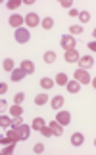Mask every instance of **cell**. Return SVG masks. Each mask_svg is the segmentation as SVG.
Segmentation results:
<instances>
[{"instance_id": "obj_3", "label": "cell", "mask_w": 96, "mask_h": 155, "mask_svg": "<svg viewBox=\"0 0 96 155\" xmlns=\"http://www.w3.org/2000/svg\"><path fill=\"white\" fill-rule=\"evenodd\" d=\"M56 121L62 124V127H67V124L71 123V115H69V111L60 109V111H58V115H56Z\"/></svg>"}, {"instance_id": "obj_34", "label": "cell", "mask_w": 96, "mask_h": 155, "mask_svg": "<svg viewBox=\"0 0 96 155\" xmlns=\"http://www.w3.org/2000/svg\"><path fill=\"white\" fill-rule=\"evenodd\" d=\"M33 151H35V153H43V151H44V144H35Z\"/></svg>"}, {"instance_id": "obj_40", "label": "cell", "mask_w": 96, "mask_h": 155, "mask_svg": "<svg viewBox=\"0 0 96 155\" xmlns=\"http://www.w3.org/2000/svg\"><path fill=\"white\" fill-rule=\"evenodd\" d=\"M92 35H94V38H96V27H94V31H92Z\"/></svg>"}, {"instance_id": "obj_19", "label": "cell", "mask_w": 96, "mask_h": 155, "mask_svg": "<svg viewBox=\"0 0 96 155\" xmlns=\"http://www.w3.org/2000/svg\"><path fill=\"white\" fill-rule=\"evenodd\" d=\"M10 113H12L14 117H21V115H23V107H21L19 104H14V105L10 107Z\"/></svg>"}, {"instance_id": "obj_8", "label": "cell", "mask_w": 96, "mask_h": 155, "mask_svg": "<svg viewBox=\"0 0 96 155\" xmlns=\"http://www.w3.org/2000/svg\"><path fill=\"white\" fill-rule=\"evenodd\" d=\"M79 63H81V69H91L94 65V59H92V56H81Z\"/></svg>"}, {"instance_id": "obj_15", "label": "cell", "mask_w": 96, "mask_h": 155, "mask_svg": "<svg viewBox=\"0 0 96 155\" xmlns=\"http://www.w3.org/2000/svg\"><path fill=\"white\" fill-rule=\"evenodd\" d=\"M17 130H19V134H21V142H23V140H27V138H29V132H31V127L23 123V124H21V127L17 128Z\"/></svg>"}, {"instance_id": "obj_10", "label": "cell", "mask_w": 96, "mask_h": 155, "mask_svg": "<svg viewBox=\"0 0 96 155\" xmlns=\"http://www.w3.org/2000/svg\"><path fill=\"white\" fill-rule=\"evenodd\" d=\"M83 142H85V136H83L81 132H75V134H71V144H73L75 147L83 146Z\"/></svg>"}, {"instance_id": "obj_30", "label": "cell", "mask_w": 96, "mask_h": 155, "mask_svg": "<svg viewBox=\"0 0 96 155\" xmlns=\"http://www.w3.org/2000/svg\"><path fill=\"white\" fill-rule=\"evenodd\" d=\"M40 132H43V136H44V138H50V136H54V132H52V128L48 127V124H44V128L40 130Z\"/></svg>"}, {"instance_id": "obj_32", "label": "cell", "mask_w": 96, "mask_h": 155, "mask_svg": "<svg viewBox=\"0 0 96 155\" xmlns=\"http://www.w3.org/2000/svg\"><path fill=\"white\" fill-rule=\"evenodd\" d=\"M60 6H62V8L71 10V8H73V0H60Z\"/></svg>"}, {"instance_id": "obj_9", "label": "cell", "mask_w": 96, "mask_h": 155, "mask_svg": "<svg viewBox=\"0 0 96 155\" xmlns=\"http://www.w3.org/2000/svg\"><path fill=\"white\" fill-rule=\"evenodd\" d=\"M25 71H23L21 67L19 69H14V71H12V81H14V82H19V81H23V79H25Z\"/></svg>"}, {"instance_id": "obj_4", "label": "cell", "mask_w": 96, "mask_h": 155, "mask_svg": "<svg viewBox=\"0 0 96 155\" xmlns=\"http://www.w3.org/2000/svg\"><path fill=\"white\" fill-rule=\"evenodd\" d=\"M62 48H63L65 52L75 48V38H73V35H63V37H62Z\"/></svg>"}, {"instance_id": "obj_33", "label": "cell", "mask_w": 96, "mask_h": 155, "mask_svg": "<svg viewBox=\"0 0 96 155\" xmlns=\"http://www.w3.org/2000/svg\"><path fill=\"white\" fill-rule=\"evenodd\" d=\"M23 100H25V94H23V92H17L15 96H14V102H15V104H19V105H21Z\"/></svg>"}, {"instance_id": "obj_1", "label": "cell", "mask_w": 96, "mask_h": 155, "mask_svg": "<svg viewBox=\"0 0 96 155\" xmlns=\"http://www.w3.org/2000/svg\"><path fill=\"white\" fill-rule=\"evenodd\" d=\"M14 38L17 40L19 44H25L31 40V33H29V29L25 27H19V29H15V33H14Z\"/></svg>"}, {"instance_id": "obj_36", "label": "cell", "mask_w": 96, "mask_h": 155, "mask_svg": "<svg viewBox=\"0 0 96 155\" xmlns=\"http://www.w3.org/2000/svg\"><path fill=\"white\" fill-rule=\"evenodd\" d=\"M88 50H91V52H96V40H92V42H88Z\"/></svg>"}, {"instance_id": "obj_37", "label": "cell", "mask_w": 96, "mask_h": 155, "mask_svg": "<svg viewBox=\"0 0 96 155\" xmlns=\"http://www.w3.org/2000/svg\"><path fill=\"white\" fill-rule=\"evenodd\" d=\"M69 15H71V17H79V12H77L75 8H71V10H69Z\"/></svg>"}, {"instance_id": "obj_11", "label": "cell", "mask_w": 96, "mask_h": 155, "mask_svg": "<svg viewBox=\"0 0 96 155\" xmlns=\"http://www.w3.org/2000/svg\"><path fill=\"white\" fill-rule=\"evenodd\" d=\"M48 127L52 128V132H54V136H62V132H63V127L60 124L58 121H50V124Z\"/></svg>"}, {"instance_id": "obj_7", "label": "cell", "mask_w": 96, "mask_h": 155, "mask_svg": "<svg viewBox=\"0 0 96 155\" xmlns=\"http://www.w3.org/2000/svg\"><path fill=\"white\" fill-rule=\"evenodd\" d=\"M25 23H27V27H37L40 23V19H39V15L35 14V12H29L25 15Z\"/></svg>"}, {"instance_id": "obj_23", "label": "cell", "mask_w": 96, "mask_h": 155, "mask_svg": "<svg viewBox=\"0 0 96 155\" xmlns=\"http://www.w3.org/2000/svg\"><path fill=\"white\" fill-rule=\"evenodd\" d=\"M79 19H81V23H88L91 21V14L87 10H83V12H79Z\"/></svg>"}, {"instance_id": "obj_22", "label": "cell", "mask_w": 96, "mask_h": 155, "mask_svg": "<svg viewBox=\"0 0 96 155\" xmlns=\"http://www.w3.org/2000/svg\"><path fill=\"white\" fill-rule=\"evenodd\" d=\"M48 102V94H39V96H35V104L37 105H44Z\"/></svg>"}, {"instance_id": "obj_20", "label": "cell", "mask_w": 96, "mask_h": 155, "mask_svg": "<svg viewBox=\"0 0 96 155\" xmlns=\"http://www.w3.org/2000/svg\"><path fill=\"white\" fill-rule=\"evenodd\" d=\"M2 69H4V71H14V59L6 58L4 61H2Z\"/></svg>"}, {"instance_id": "obj_31", "label": "cell", "mask_w": 96, "mask_h": 155, "mask_svg": "<svg viewBox=\"0 0 96 155\" xmlns=\"http://www.w3.org/2000/svg\"><path fill=\"white\" fill-rule=\"evenodd\" d=\"M19 0H10V2L8 4H6V8H8V10H15V8H19Z\"/></svg>"}, {"instance_id": "obj_28", "label": "cell", "mask_w": 96, "mask_h": 155, "mask_svg": "<svg viewBox=\"0 0 96 155\" xmlns=\"http://www.w3.org/2000/svg\"><path fill=\"white\" fill-rule=\"evenodd\" d=\"M21 124H23V119H21V117H15L14 121H12V127H10V128H14V130H17V128L21 127Z\"/></svg>"}, {"instance_id": "obj_14", "label": "cell", "mask_w": 96, "mask_h": 155, "mask_svg": "<svg viewBox=\"0 0 96 155\" xmlns=\"http://www.w3.org/2000/svg\"><path fill=\"white\" fill-rule=\"evenodd\" d=\"M6 136L12 140V142H21V134L19 130H14V128H8V132H6Z\"/></svg>"}, {"instance_id": "obj_27", "label": "cell", "mask_w": 96, "mask_h": 155, "mask_svg": "<svg viewBox=\"0 0 96 155\" xmlns=\"http://www.w3.org/2000/svg\"><path fill=\"white\" fill-rule=\"evenodd\" d=\"M44 61L46 63H54V61H56V54H54V52H46L44 54Z\"/></svg>"}, {"instance_id": "obj_16", "label": "cell", "mask_w": 96, "mask_h": 155, "mask_svg": "<svg viewBox=\"0 0 96 155\" xmlns=\"http://www.w3.org/2000/svg\"><path fill=\"white\" fill-rule=\"evenodd\" d=\"M63 107V96H54L52 98V109H62Z\"/></svg>"}, {"instance_id": "obj_17", "label": "cell", "mask_w": 96, "mask_h": 155, "mask_svg": "<svg viewBox=\"0 0 96 155\" xmlns=\"http://www.w3.org/2000/svg\"><path fill=\"white\" fill-rule=\"evenodd\" d=\"M54 84H56V81H52L50 77H44V79H40V86H43L44 90H50Z\"/></svg>"}, {"instance_id": "obj_41", "label": "cell", "mask_w": 96, "mask_h": 155, "mask_svg": "<svg viewBox=\"0 0 96 155\" xmlns=\"http://www.w3.org/2000/svg\"><path fill=\"white\" fill-rule=\"evenodd\" d=\"M94 146H96V140H94Z\"/></svg>"}, {"instance_id": "obj_39", "label": "cell", "mask_w": 96, "mask_h": 155, "mask_svg": "<svg viewBox=\"0 0 96 155\" xmlns=\"http://www.w3.org/2000/svg\"><path fill=\"white\" fill-rule=\"evenodd\" d=\"M91 84L94 86V90H96V77H94V79H92V82H91Z\"/></svg>"}, {"instance_id": "obj_18", "label": "cell", "mask_w": 96, "mask_h": 155, "mask_svg": "<svg viewBox=\"0 0 96 155\" xmlns=\"http://www.w3.org/2000/svg\"><path fill=\"white\" fill-rule=\"evenodd\" d=\"M67 75L65 73H58L56 75V84H60V86H67Z\"/></svg>"}, {"instance_id": "obj_2", "label": "cell", "mask_w": 96, "mask_h": 155, "mask_svg": "<svg viewBox=\"0 0 96 155\" xmlns=\"http://www.w3.org/2000/svg\"><path fill=\"white\" fill-rule=\"evenodd\" d=\"M75 81L79 82V84H88V82H92V77L88 75V71L87 69H77L75 71Z\"/></svg>"}, {"instance_id": "obj_29", "label": "cell", "mask_w": 96, "mask_h": 155, "mask_svg": "<svg viewBox=\"0 0 96 155\" xmlns=\"http://www.w3.org/2000/svg\"><path fill=\"white\" fill-rule=\"evenodd\" d=\"M69 33L71 35H81L83 33V25H71L69 27Z\"/></svg>"}, {"instance_id": "obj_13", "label": "cell", "mask_w": 96, "mask_h": 155, "mask_svg": "<svg viewBox=\"0 0 96 155\" xmlns=\"http://www.w3.org/2000/svg\"><path fill=\"white\" fill-rule=\"evenodd\" d=\"M44 124H46V123H44V119H43V117H35V119H33V123H31V128H33V130H43V128H44Z\"/></svg>"}, {"instance_id": "obj_38", "label": "cell", "mask_w": 96, "mask_h": 155, "mask_svg": "<svg viewBox=\"0 0 96 155\" xmlns=\"http://www.w3.org/2000/svg\"><path fill=\"white\" fill-rule=\"evenodd\" d=\"M0 107H2V109H8V104H6L4 98H2V102H0Z\"/></svg>"}, {"instance_id": "obj_25", "label": "cell", "mask_w": 96, "mask_h": 155, "mask_svg": "<svg viewBox=\"0 0 96 155\" xmlns=\"http://www.w3.org/2000/svg\"><path fill=\"white\" fill-rule=\"evenodd\" d=\"M0 127H2V128H10L12 127V121L6 115H2V117H0Z\"/></svg>"}, {"instance_id": "obj_35", "label": "cell", "mask_w": 96, "mask_h": 155, "mask_svg": "<svg viewBox=\"0 0 96 155\" xmlns=\"http://www.w3.org/2000/svg\"><path fill=\"white\" fill-rule=\"evenodd\" d=\"M6 92H8V84L2 82V84H0V94H6Z\"/></svg>"}, {"instance_id": "obj_5", "label": "cell", "mask_w": 96, "mask_h": 155, "mask_svg": "<svg viewBox=\"0 0 96 155\" xmlns=\"http://www.w3.org/2000/svg\"><path fill=\"white\" fill-rule=\"evenodd\" d=\"M8 23H10V27H14V29H19V27L23 25V23H25V17H21L19 14H14V15H10Z\"/></svg>"}, {"instance_id": "obj_6", "label": "cell", "mask_w": 96, "mask_h": 155, "mask_svg": "<svg viewBox=\"0 0 96 155\" xmlns=\"http://www.w3.org/2000/svg\"><path fill=\"white\" fill-rule=\"evenodd\" d=\"M79 59H81V56H79V52H77V48L65 52V61H67V63H77Z\"/></svg>"}, {"instance_id": "obj_24", "label": "cell", "mask_w": 96, "mask_h": 155, "mask_svg": "<svg viewBox=\"0 0 96 155\" xmlns=\"http://www.w3.org/2000/svg\"><path fill=\"white\" fill-rule=\"evenodd\" d=\"M14 150H15V142H10L6 147H2V155H10Z\"/></svg>"}, {"instance_id": "obj_21", "label": "cell", "mask_w": 96, "mask_h": 155, "mask_svg": "<svg viewBox=\"0 0 96 155\" xmlns=\"http://www.w3.org/2000/svg\"><path fill=\"white\" fill-rule=\"evenodd\" d=\"M67 90L71 94H77V92H79V82H77V81H69L67 82Z\"/></svg>"}, {"instance_id": "obj_12", "label": "cell", "mask_w": 96, "mask_h": 155, "mask_svg": "<svg viewBox=\"0 0 96 155\" xmlns=\"http://www.w3.org/2000/svg\"><path fill=\"white\" fill-rule=\"evenodd\" d=\"M19 67H21L23 71H25L27 75H29V73H35V63H33V61H29V59H23Z\"/></svg>"}, {"instance_id": "obj_26", "label": "cell", "mask_w": 96, "mask_h": 155, "mask_svg": "<svg viewBox=\"0 0 96 155\" xmlns=\"http://www.w3.org/2000/svg\"><path fill=\"white\" fill-rule=\"evenodd\" d=\"M43 27L46 29V31H48V29H52L54 27V19H52V17H44V19H43Z\"/></svg>"}]
</instances>
